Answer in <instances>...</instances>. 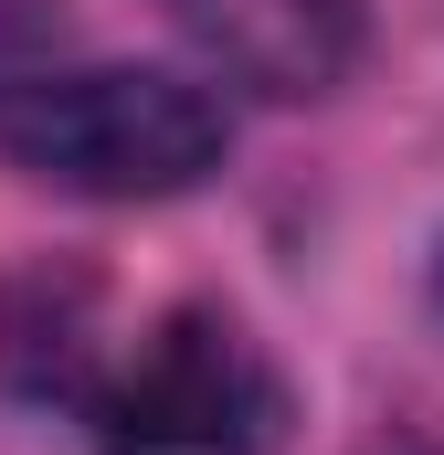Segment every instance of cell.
I'll return each mask as SVG.
<instances>
[{"label":"cell","instance_id":"277c9868","mask_svg":"<svg viewBox=\"0 0 444 455\" xmlns=\"http://www.w3.org/2000/svg\"><path fill=\"white\" fill-rule=\"evenodd\" d=\"M0 381L32 403L96 392V275L75 265H21L0 286Z\"/></svg>","mask_w":444,"mask_h":455},{"label":"cell","instance_id":"5b68a950","mask_svg":"<svg viewBox=\"0 0 444 455\" xmlns=\"http://www.w3.org/2000/svg\"><path fill=\"white\" fill-rule=\"evenodd\" d=\"M434 307H444V243H434Z\"/></svg>","mask_w":444,"mask_h":455},{"label":"cell","instance_id":"3957f363","mask_svg":"<svg viewBox=\"0 0 444 455\" xmlns=\"http://www.w3.org/2000/svg\"><path fill=\"white\" fill-rule=\"evenodd\" d=\"M202 64H222L233 85L275 96V107H307L338 96L349 64H360V32H370V0H159Z\"/></svg>","mask_w":444,"mask_h":455},{"label":"cell","instance_id":"7a4b0ae2","mask_svg":"<svg viewBox=\"0 0 444 455\" xmlns=\"http://www.w3.org/2000/svg\"><path fill=\"white\" fill-rule=\"evenodd\" d=\"M265 371L222 307H170L96 392V455H265Z\"/></svg>","mask_w":444,"mask_h":455},{"label":"cell","instance_id":"6da1fadb","mask_svg":"<svg viewBox=\"0 0 444 455\" xmlns=\"http://www.w3.org/2000/svg\"><path fill=\"white\" fill-rule=\"evenodd\" d=\"M233 127L202 85L159 64H75V75H11L0 85V159L75 202H170L202 191Z\"/></svg>","mask_w":444,"mask_h":455}]
</instances>
